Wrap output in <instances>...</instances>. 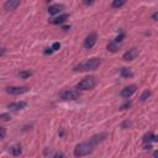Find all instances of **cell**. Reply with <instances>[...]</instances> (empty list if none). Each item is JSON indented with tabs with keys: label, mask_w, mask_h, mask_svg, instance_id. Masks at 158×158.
Segmentation results:
<instances>
[{
	"label": "cell",
	"mask_w": 158,
	"mask_h": 158,
	"mask_svg": "<svg viewBox=\"0 0 158 158\" xmlns=\"http://www.w3.org/2000/svg\"><path fill=\"white\" fill-rule=\"evenodd\" d=\"M47 2H48V3H50V2H52V0H47Z\"/></svg>",
	"instance_id": "obj_33"
},
{
	"label": "cell",
	"mask_w": 158,
	"mask_h": 158,
	"mask_svg": "<svg viewBox=\"0 0 158 158\" xmlns=\"http://www.w3.org/2000/svg\"><path fill=\"white\" fill-rule=\"evenodd\" d=\"M131 105H132V101H131V100H127L125 104H122V105H121L120 110H127V109H130V108H131Z\"/></svg>",
	"instance_id": "obj_21"
},
{
	"label": "cell",
	"mask_w": 158,
	"mask_h": 158,
	"mask_svg": "<svg viewBox=\"0 0 158 158\" xmlns=\"http://www.w3.org/2000/svg\"><path fill=\"white\" fill-rule=\"evenodd\" d=\"M127 0H112V3H111V6L114 9H118V8H121L126 4Z\"/></svg>",
	"instance_id": "obj_18"
},
{
	"label": "cell",
	"mask_w": 158,
	"mask_h": 158,
	"mask_svg": "<svg viewBox=\"0 0 158 158\" xmlns=\"http://www.w3.org/2000/svg\"><path fill=\"white\" fill-rule=\"evenodd\" d=\"M96 41H98V35H96V33H90V35L85 38L84 47H85L87 50H90V48H93V47L95 46Z\"/></svg>",
	"instance_id": "obj_6"
},
{
	"label": "cell",
	"mask_w": 158,
	"mask_h": 158,
	"mask_svg": "<svg viewBox=\"0 0 158 158\" xmlns=\"http://www.w3.org/2000/svg\"><path fill=\"white\" fill-rule=\"evenodd\" d=\"M106 133H99V135H95V136H93L91 138H90V142L94 145V146H96V145H99V143H100V142H103L104 140H105V138H106Z\"/></svg>",
	"instance_id": "obj_10"
},
{
	"label": "cell",
	"mask_w": 158,
	"mask_h": 158,
	"mask_svg": "<svg viewBox=\"0 0 158 158\" xmlns=\"http://www.w3.org/2000/svg\"><path fill=\"white\" fill-rule=\"evenodd\" d=\"M152 19H153V20H156V21H158V11H157V12H154V14L152 15Z\"/></svg>",
	"instance_id": "obj_28"
},
{
	"label": "cell",
	"mask_w": 158,
	"mask_h": 158,
	"mask_svg": "<svg viewBox=\"0 0 158 158\" xmlns=\"http://www.w3.org/2000/svg\"><path fill=\"white\" fill-rule=\"evenodd\" d=\"M137 90L136 85H129V87H125L122 90H121V96L125 98V99H129L135 91Z\"/></svg>",
	"instance_id": "obj_9"
},
{
	"label": "cell",
	"mask_w": 158,
	"mask_h": 158,
	"mask_svg": "<svg viewBox=\"0 0 158 158\" xmlns=\"http://www.w3.org/2000/svg\"><path fill=\"white\" fill-rule=\"evenodd\" d=\"M59 47H61V43H59V42H56V43H53V46H52L53 51H57V50H59Z\"/></svg>",
	"instance_id": "obj_25"
},
{
	"label": "cell",
	"mask_w": 158,
	"mask_h": 158,
	"mask_svg": "<svg viewBox=\"0 0 158 158\" xmlns=\"http://www.w3.org/2000/svg\"><path fill=\"white\" fill-rule=\"evenodd\" d=\"M149 95H151V91H149V90H145V91L142 93V95L140 96V100H141V101H146L147 99L149 98Z\"/></svg>",
	"instance_id": "obj_20"
},
{
	"label": "cell",
	"mask_w": 158,
	"mask_h": 158,
	"mask_svg": "<svg viewBox=\"0 0 158 158\" xmlns=\"http://www.w3.org/2000/svg\"><path fill=\"white\" fill-rule=\"evenodd\" d=\"M118 48H120V43H116L115 41H112V42H110L109 45H108V51H110V52H117L118 51Z\"/></svg>",
	"instance_id": "obj_17"
},
{
	"label": "cell",
	"mask_w": 158,
	"mask_h": 158,
	"mask_svg": "<svg viewBox=\"0 0 158 158\" xmlns=\"http://www.w3.org/2000/svg\"><path fill=\"white\" fill-rule=\"evenodd\" d=\"M21 3V0H6V3L4 4V9L6 11H14L17 9V6Z\"/></svg>",
	"instance_id": "obj_7"
},
{
	"label": "cell",
	"mask_w": 158,
	"mask_h": 158,
	"mask_svg": "<svg viewBox=\"0 0 158 158\" xmlns=\"http://www.w3.org/2000/svg\"><path fill=\"white\" fill-rule=\"evenodd\" d=\"M153 157H156V158H158V151H156V152H153V154H152Z\"/></svg>",
	"instance_id": "obj_30"
},
{
	"label": "cell",
	"mask_w": 158,
	"mask_h": 158,
	"mask_svg": "<svg viewBox=\"0 0 158 158\" xmlns=\"http://www.w3.org/2000/svg\"><path fill=\"white\" fill-rule=\"evenodd\" d=\"M143 142L145 143H149V142H158V136L157 135H153L152 132H149V133H147L145 137H143Z\"/></svg>",
	"instance_id": "obj_14"
},
{
	"label": "cell",
	"mask_w": 158,
	"mask_h": 158,
	"mask_svg": "<svg viewBox=\"0 0 158 158\" xmlns=\"http://www.w3.org/2000/svg\"><path fill=\"white\" fill-rule=\"evenodd\" d=\"M30 90L29 87H9L6 88V93L11 95H20V94H25Z\"/></svg>",
	"instance_id": "obj_5"
},
{
	"label": "cell",
	"mask_w": 158,
	"mask_h": 158,
	"mask_svg": "<svg viewBox=\"0 0 158 158\" xmlns=\"http://www.w3.org/2000/svg\"><path fill=\"white\" fill-rule=\"evenodd\" d=\"M0 118H2L3 121H9L10 118H11V116H10V114H6V112H4V114H2V115H0Z\"/></svg>",
	"instance_id": "obj_23"
},
{
	"label": "cell",
	"mask_w": 158,
	"mask_h": 158,
	"mask_svg": "<svg viewBox=\"0 0 158 158\" xmlns=\"http://www.w3.org/2000/svg\"><path fill=\"white\" fill-rule=\"evenodd\" d=\"M120 74H121V77H122V78H132V77H133V73H132V70H131L130 68H126V67L121 68V70H120Z\"/></svg>",
	"instance_id": "obj_15"
},
{
	"label": "cell",
	"mask_w": 158,
	"mask_h": 158,
	"mask_svg": "<svg viewBox=\"0 0 158 158\" xmlns=\"http://www.w3.org/2000/svg\"><path fill=\"white\" fill-rule=\"evenodd\" d=\"M4 54H5V47L2 48V56H4Z\"/></svg>",
	"instance_id": "obj_31"
},
{
	"label": "cell",
	"mask_w": 158,
	"mask_h": 158,
	"mask_svg": "<svg viewBox=\"0 0 158 158\" xmlns=\"http://www.w3.org/2000/svg\"><path fill=\"white\" fill-rule=\"evenodd\" d=\"M63 5L62 4H56V5H51L48 8V14L50 15H56V14H59L62 10H63Z\"/></svg>",
	"instance_id": "obj_11"
},
{
	"label": "cell",
	"mask_w": 158,
	"mask_h": 158,
	"mask_svg": "<svg viewBox=\"0 0 158 158\" xmlns=\"http://www.w3.org/2000/svg\"><path fill=\"white\" fill-rule=\"evenodd\" d=\"M69 29H70V26H64V27H63V30H66V31L69 30Z\"/></svg>",
	"instance_id": "obj_32"
},
{
	"label": "cell",
	"mask_w": 158,
	"mask_h": 158,
	"mask_svg": "<svg viewBox=\"0 0 158 158\" xmlns=\"http://www.w3.org/2000/svg\"><path fill=\"white\" fill-rule=\"evenodd\" d=\"M137 56H138V50L133 47V48L129 50L127 52H125L124 56H122V58L125 59V61H133Z\"/></svg>",
	"instance_id": "obj_8"
},
{
	"label": "cell",
	"mask_w": 158,
	"mask_h": 158,
	"mask_svg": "<svg viewBox=\"0 0 158 158\" xmlns=\"http://www.w3.org/2000/svg\"><path fill=\"white\" fill-rule=\"evenodd\" d=\"M10 152H11V154L12 156H15V157H17V156H20L22 153V149H21V146L20 145H16V146H14V147H11L10 148Z\"/></svg>",
	"instance_id": "obj_16"
},
{
	"label": "cell",
	"mask_w": 158,
	"mask_h": 158,
	"mask_svg": "<svg viewBox=\"0 0 158 158\" xmlns=\"http://www.w3.org/2000/svg\"><path fill=\"white\" fill-rule=\"evenodd\" d=\"M68 17H69V15L64 14V15H61V16H58V17H56V19L51 20L50 22H51V24H53V25H59V24H63V22H66Z\"/></svg>",
	"instance_id": "obj_13"
},
{
	"label": "cell",
	"mask_w": 158,
	"mask_h": 158,
	"mask_svg": "<svg viewBox=\"0 0 158 158\" xmlns=\"http://www.w3.org/2000/svg\"><path fill=\"white\" fill-rule=\"evenodd\" d=\"M100 64H101V61H100V59L96 58V57H93V58L88 59L87 62H84V63H82V64H79L78 67H75L74 70H75V72H78V70H81V72L95 70L96 68H99V66H100Z\"/></svg>",
	"instance_id": "obj_1"
},
{
	"label": "cell",
	"mask_w": 158,
	"mask_h": 158,
	"mask_svg": "<svg viewBox=\"0 0 158 158\" xmlns=\"http://www.w3.org/2000/svg\"><path fill=\"white\" fill-rule=\"evenodd\" d=\"M94 145L89 141V142H83V143H79L75 148H74V156L75 157H84L88 156L93 152L94 149Z\"/></svg>",
	"instance_id": "obj_2"
},
{
	"label": "cell",
	"mask_w": 158,
	"mask_h": 158,
	"mask_svg": "<svg viewBox=\"0 0 158 158\" xmlns=\"http://www.w3.org/2000/svg\"><path fill=\"white\" fill-rule=\"evenodd\" d=\"M94 2H95V0H83L84 5H93V4H94Z\"/></svg>",
	"instance_id": "obj_26"
},
{
	"label": "cell",
	"mask_w": 158,
	"mask_h": 158,
	"mask_svg": "<svg viewBox=\"0 0 158 158\" xmlns=\"http://www.w3.org/2000/svg\"><path fill=\"white\" fill-rule=\"evenodd\" d=\"M124 38H125V33H124V32H121L120 35H118V36H117V37H116V38L114 40V41H115L116 43H121Z\"/></svg>",
	"instance_id": "obj_22"
},
{
	"label": "cell",
	"mask_w": 158,
	"mask_h": 158,
	"mask_svg": "<svg viewBox=\"0 0 158 158\" xmlns=\"http://www.w3.org/2000/svg\"><path fill=\"white\" fill-rule=\"evenodd\" d=\"M31 75H32V72H31V70H22V72H20V73H19V77H20V78H22V79L30 78Z\"/></svg>",
	"instance_id": "obj_19"
},
{
	"label": "cell",
	"mask_w": 158,
	"mask_h": 158,
	"mask_svg": "<svg viewBox=\"0 0 158 158\" xmlns=\"http://www.w3.org/2000/svg\"><path fill=\"white\" fill-rule=\"evenodd\" d=\"M26 106H27V104H26L25 101H17V103H11V104H9V109L15 110V111L22 110V109H25Z\"/></svg>",
	"instance_id": "obj_12"
},
{
	"label": "cell",
	"mask_w": 158,
	"mask_h": 158,
	"mask_svg": "<svg viewBox=\"0 0 158 158\" xmlns=\"http://www.w3.org/2000/svg\"><path fill=\"white\" fill-rule=\"evenodd\" d=\"M5 135H6L5 127H0V138H2V140H4V138H5Z\"/></svg>",
	"instance_id": "obj_24"
},
{
	"label": "cell",
	"mask_w": 158,
	"mask_h": 158,
	"mask_svg": "<svg viewBox=\"0 0 158 158\" xmlns=\"http://www.w3.org/2000/svg\"><path fill=\"white\" fill-rule=\"evenodd\" d=\"M131 125H132V122H131V121H126V122H124V124L121 125V127H122V129H125L126 126H129V127H130Z\"/></svg>",
	"instance_id": "obj_27"
},
{
	"label": "cell",
	"mask_w": 158,
	"mask_h": 158,
	"mask_svg": "<svg viewBox=\"0 0 158 158\" xmlns=\"http://www.w3.org/2000/svg\"><path fill=\"white\" fill-rule=\"evenodd\" d=\"M52 52H53V48H47V50L45 51V53H46V54H51Z\"/></svg>",
	"instance_id": "obj_29"
},
{
	"label": "cell",
	"mask_w": 158,
	"mask_h": 158,
	"mask_svg": "<svg viewBox=\"0 0 158 158\" xmlns=\"http://www.w3.org/2000/svg\"><path fill=\"white\" fill-rule=\"evenodd\" d=\"M95 87V78L94 77H87L77 85V89L79 90H90Z\"/></svg>",
	"instance_id": "obj_3"
},
{
	"label": "cell",
	"mask_w": 158,
	"mask_h": 158,
	"mask_svg": "<svg viewBox=\"0 0 158 158\" xmlns=\"http://www.w3.org/2000/svg\"><path fill=\"white\" fill-rule=\"evenodd\" d=\"M59 96L63 100H77L81 96V93H79V90H75V89H66L59 94Z\"/></svg>",
	"instance_id": "obj_4"
}]
</instances>
